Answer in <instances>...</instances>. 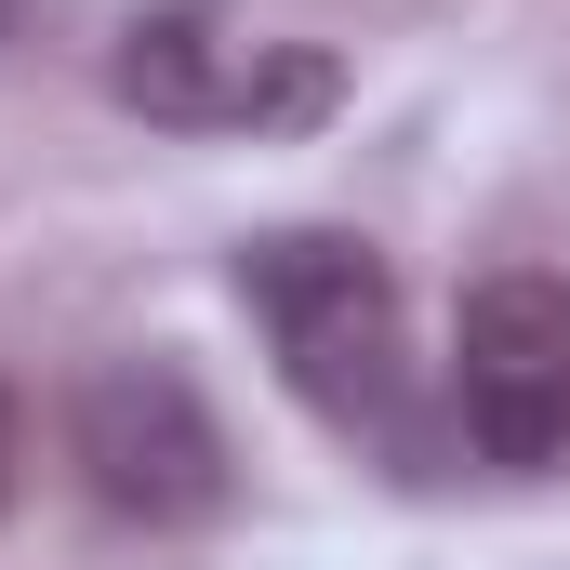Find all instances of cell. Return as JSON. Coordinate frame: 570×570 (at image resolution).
<instances>
[{"label":"cell","instance_id":"obj_1","mask_svg":"<svg viewBox=\"0 0 570 570\" xmlns=\"http://www.w3.org/2000/svg\"><path fill=\"white\" fill-rule=\"evenodd\" d=\"M239 305L279 358V385L332 425H385L399 412V279L372 239L345 226H279L239 253Z\"/></svg>","mask_w":570,"mask_h":570},{"label":"cell","instance_id":"obj_4","mask_svg":"<svg viewBox=\"0 0 570 570\" xmlns=\"http://www.w3.org/2000/svg\"><path fill=\"white\" fill-rule=\"evenodd\" d=\"M451 412L478 464L570 478V279L558 266H491L451 305Z\"/></svg>","mask_w":570,"mask_h":570},{"label":"cell","instance_id":"obj_6","mask_svg":"<svg viewBox=\"0 0 570 570\" xmlns=\"http://www.w3.org/2000/svg\"><path fill=\"white\" fill-rule=\"evenodd\" d=\"M0 13H13V0H0Z\"/></svg>","mask_w":570,"mask_h":570},{"label":"cell","instance_id":"obj_5","mask_svg":"<svg viewBox=\"0 0 570 570\" xmlns=\"http://www.w3.org/2000/svg\"><path fill=\"white\" fill-rule=\"evenodd\" d=\"M0 478H13V399H0Z\"/></svg>","mask_w":570,"mask_h":570},{"label":"cell","instance_id":"obj_3","mask_svg":"<svg viewBox=\"0 0 570 570\" xmlns=\"http://www.w3.org/2000/svg\"><path fill=\"white\" fill-rule=\"evenodd\" d=\"M67 451H80V491L134 531H199L239 491V451L173 358H94L67 399Z\"/></svg>","mask_w":570,"mask_h":570},{"label":"cell","instance_id":"obj_2","mask_svg":"<svg viewBox=\"0 0 570 570\" xmlns=\"http://www.w3.org/2000/svg\"><path fill=\"white\" fill-rule=\"evenodd\" d=\"M107 94L134 120H159V134H305V120H332L345 67L318 40H253L213 0H159V13L120 27Z\"/></svg>","mask_w":570,"mask_h":570}]
</instances>
